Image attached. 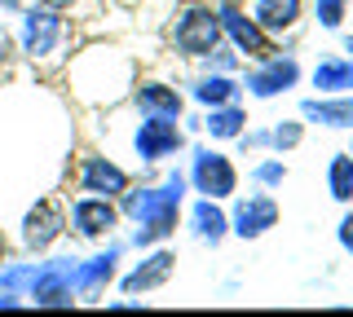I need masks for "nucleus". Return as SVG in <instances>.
Listing matches in <instances>:
<instances>
[{"label": "nucleus", "mask_w": 353, "mask_h": 317, "mask_svg": "<svg viewBox=\"0 0 353 317\" xmlns=\"http://www.w3.org/2000/svg\"><path fill=\"white\" fill-rule=\"evenodd\" d=\"M168 273H172V256H168V251H154V256H146L132 273H124V278H119V287H124L128 295L154 291V287H163V282H168Z\"/></svg>", "instance_id": "nucleus-8"}, {"label": "nucleus", "mask_w": 353, "mask_h": 317, "mask_svg": "<svg viewBox=\"0 0 353 317\" xmlns=\"http://www.w3.org/2000/svg\"><path fill=\"white\" fill-rule=\"evenodd\" d=\"M40 5H44V9H58V14H71L75 0H40Z\"/></svg>", "instance_id": "nucleus-19"}, {"label": "nucleus", "mask_w": 353, "mask_h": 317, "mask_svg": "<svg viewBox=\"0 0 353 317\" xmlns=\"http://www.w3.org/2000/svg\"><path fill=\"white\" fill-rule=\"evenodd\" d=\"M75 185H80V194L119 199V194L128 190V172L119 168L115 159H106V155H84L80 159V172H75Z\"/></svg>", "instance_id": "nucleus-4"}, {"label": "nucleus", "mask_w": 353, "mask_h": 317, "mask_svg": "<svg viewBox=\"0 0 353 317\" xmlns=\"http://www.w3.org/2000/svg\"><path fill=\"white\" fill-rule=\"evenodd\" d=\"M225 23H230V31H234V40H239V45L252 53V58H265V53H270V49H265V40H261V31L252 27V23H243V18L234 14V9H225Z\"/></svg>", "instance_id": "nucleus-13"}, {"label": "nucleus", "mask_w": 353, "mask_h": 317, "mask_svg": "<svg viewBox=\"0 0 353 317\" xmlns=\"http://www.w3.org/2000/svg\"><path fill=\"white\" fill-rule=\"evenodd\" d=\"M309 115L327 119L331 128H349L353 124V102H345V106H309Z\"/></svg>", "instance_id": "nucleus-16"}, {"label": "nucleus", "mask_w": 353, "mask_h": 317, "mask_svg": "<svg viewBox=\"0 0 353 317\" xmlns=\"http://www.w3.org/2000/svg\"><path fill=\"white\" fill-rule=\"evenodd\" d=\"M301 18V0H256V23L265 31H287Z\"/></svg>", "instance_id": "nucleus-11"}, {"label": "nucleus", "mask_w": 353, "mask_h": 317, "mask_svg": "<svg viewBox=\"0 0 353 317\" xmlns=\"http://www.w3.org/2000/svg\"><path fill=\"white\" fill-rule=\"evenodd\" d=\"M62 40H66V18L58 9L44 5L18 9V53H27L31 62H44L53 53H62Z\"/></svg>", "instance_id": "nucleus-1"}, {"label": "nucleus", "mask_w": 353, "mask_h": 317, "mask_svg": "<svg viewBox=\"0 0 353 317\" xmlns=\"http://www.w3.org/2000/svg\"><path fill=\"white\" fill-rule=\"evenodd\" d=\"M270 221H274V203L270 199H252V203H243L239 207V234L243 238H256V234H265L270 229Z\"/></svg>", "instance_id": "nucleus-12"}, {"label": "nucleus", "mask_w": 353, "mask_h": 317, "mask_svg": "<svg viewBox=\"0 0 353 317\" xmlns=\"http://www.w3.org/2000/svg\"><path fill=\"white\" fill-rule=\"evenodd\" d=\"M132 146H137V155L146 159V163H154V159L172 155V150L181 146V133H176V124H168V119L150 115L146 124L137 128V137H132Z\"/></svg>", "instance_id": "nucleus-7"}, {"label": "nucleus", "mask_w": 353, "mask_h": 317, "mask_svg": "<svg viewBox=\"0 0 353 317\" xmlns=\"http://www.w3.org/2000/svg\"><path fill=\"white\" fill-rule=\"evenodd\" d=\"M0 9H9V14H18V9H22V0H0Z\"/></svg>", "instance_id": "nucleus-20"}, {"label": "nucleus", "mask_w": 353, "mask_h": 317, "mask_svg": "<svg viewBox=\"0 0 353 317\" xmlns=\"http://www.w3.org/2000/svg\"><path fill=\"white\" fill-rule=\"evenodd\" d=\"M137 106L146 115H159V119H176V115H181V97H176L168 84H141V89H137Z\"/></svg>", "instance_id": "nucleus-10"}, {"label": "nucleus", "mask_w": 353, "mask_h": 317, "mask_svg": "<svg viewBox=\"0 0 353 317\" xmlns=\"http://www.w3.org/2000/svg\"><path fill=\"white\" fill-rule=\"evenodd\" d=\"M119 265V243H110L106 251H97L93 260H75V300H93L115 282Z\"/></svg>", "instance_id": "nucleus-5"}, {"label": "nucleus", "mask_w": 353, "mask_h": 317, "mask_svg": "<svg viewBox=\"0 0 353 317\" xmlns=\"http://www.w3.org/2000/svg\"><path fill=\"white\" fill-rule=\"evenodd\" d=\"M194 185H199V194L225 199V194L234 190V168H230L221 155H199V163H194Z\"/></svg>", "instance_id": "nucleus-9"}, {"label": "nucleus", "mask_w": 353, "mask_h": 317, "mask_svg": "<svg viewBox=\"0 0 353 317\" xmlns=\"http://www.w3.org/2000/svg\"><path fill=\"white\" fill-rule=\"evenodd\" d=\"M66 225H71L80 238H110L115 225H119V207L110 199H102V194H80V199L71 203Z\"/></svg>", "instance_id": "nucleus-3"}, {"label": "nucleus", "mask_w": 353, "mask_h": 317, "mask_svg": "<svg viewBox=\"0 0 353 317\" xmlns=\"http://www.w3.org/2000/svg\"><path fill=\"white\" fill-rule=\"evenodd\" d=\"M5 260H9V238L0 234V265H5Z\"/></svg>", "instance_id": "nucleus-21"}, {"label": "nucleus", "mask_w": 353, "mask_h": 317, "mask_svg": "<svg viewBox=\"0 0 353 317\" xmlns=\"http://www.w3.org/2000/svg\"><path fill=\"white\" fill-rule=\"evenodd\" d=\"M62 234H66V212L53 199H36V207L22 216V247L44 256V251H53Z\"/></svg>", "instance_id": "nucleus-2"}, {"label": "nucleus", "mask_w": 353, "mask_h": 317, "mask_svg": "<svg viewBox=\"0 0 353 317\" xmlns=\"http://www.w3.org/2000/svg\"><path fill=\"white\" fill-rule=\"evenodd\" d=\"M194 225H199V234H203V238H221V229H225V225H221V216H216L208 203L194 212Z\"/></svg>", "instance_id": "nucleus-17"}, {"label": "nucleus", "mask_w": 353, "mask_h": 317, "mask_svg": "<svg viewBox=\"0 0 353 317\" xmlns=\"http://www.w3.org/2000/svg\"><path fill=\"white\" fill-rule=\"evenodd\" d=\"M292 80H296V67H292V62H274L265 75H256V80H252V89L265 97V93H279V84H292Z\"/></svg>", "instance_id": "nucleus-14"}, {"label": "nucleus", "mask_w": 353, "mask_h": 317, "mask_svg": "<svg viewBox=\"0 0 353 317\" xmlns=\"http://www.w3.org/2000/svg\"><path fill=\"white\" fill-rule=\"evenodd\" d=\"M216 18L208 14V9H185L181 23H176V49L185 53V58H203V53H212L216 45Z\"/></svg>", "instance_id": "nucleus-6"}, {"label": "nucleus", "mask_w": 353, "mask_h": 317, "mask_svg": "<svg viewBox=\"0 0 353 317\" xmlns=\"http://www.w3.org/2000/svg\"><path fill=\"white\" fill-rule=\"evenodd\" d=\"M225 97H234V89H230L225 80H208V84H199V102H225Z\"/></svg>", "instance_id": "nucleus-18"}, {"label": "nucleus", "mask_w": 353, "mask_h": 317, "mask_svg": "<svg viewBox=\"0 0 353 317\" xmlns=\"http://www.w3.org/2000/svg\"><path fill=\"white\" fill-rule=\"evenodd\" d=\"M331 194L336 199H353V159H345V155L331 163Z\"/></svg>", "instance_id": "nucleus-15"}]
</instances>
